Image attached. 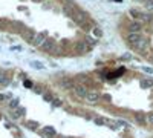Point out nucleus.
Instances as JSON below:
<instances>
[{"mask_svg":"<svg viewBox=\"0 0 153 138\" xmlns=\"http://www.w3.org/2000/svg\"><path fill=\"white\" fill-rule=\"evenodd\" d=\"M38 134H40L43 138H55L57 137V131L52 126H45L43 129L38 131Z\"/></svg>","mask_w":153,"mask_h":138,"instance_id":"nucleus-11","label":"nucleus"},{"mask_svg":"<svg viewBox=\"0 0 153 138\" xmlns=\"http://www.w3.org/2000/svg\"><path fill=\"white\" fill-rule=\"evenodd\" d=\"M126 31H127V34H130V32H143L144 31V23L141 20H130V22H127V25H126Z\"/></svg>","mask_w":153,"mask_h":138,"instance_id":"nucleus-6","label":"nucleus"},{"mask_svg":"<svg viewBox=\"0 0 153 138\" xmlns=\"http://www.w3.org/2000/svg\"><path fill=\"white\" fill-rule=\"evenodd\" d=\"M35 35H37V32H35L32 28H26V29L22 32V39L26 42V43L32 45V42H34V39H35Z\"/></svg>","mask_w":153,"mask_h":138,"instance_id":"nucleus-10","label":"nucleus"},{"mask_svg":"<svg viewBox=\"0 0 153 138\" xmlns=\"http://www.w3.org/2000/svg\"><path fill=\"white\" fill-rule=\"evenodd\" d=\"M9 29H12V32H17V34L22 35V32L26 29V26H25V23H22V22H19V20H12Z\"/></svg>","mask_w":153,"mask_h":138,"instance_id":"nucleus-13","label":"nucleus"},{"mask_svg":"<svg viewBox=\"0 0 153 138\" xmlns=\"http://www.w3.org/2000/svg\"><path fill=\"white\" fill-rule=\"evenodd\" d=\"M87 92H89V89H87V87H86L84 84H81V83H75V86H74V89H72L71 95H72V97H75V98L84 100V98H86V95H87Z\"/></svg>","mask_w":153,"mask_h":138,"instance_id":"nucleus-5","label":"nucleus"},{"mask_svg":"<svg viewBox=\"0 0 153 138\" xmlns=\"http://www.w3.org/2000/svg\"><path fill=\"white\" fill-rule=\"evenodd\" d=\"M136 2H143V3H144V2H146V0H136Z\"/></svg>","mask_w":153,"mask_h":138,"instance_id":"nucleus-43","label":"nucleus"},{"mask_svg":"<svg viewBox=\"0 0 153 138\" xmlns=\"http://www.w3.org/2000/svg\"><path fill=\"white\" fill-rule=\"evenodd\" d=\"M92 17H91V14H89L87 11H84L83 8H80L78 5L76 6H74V19H72V22L76 25V26H81L83 23H86L87 20H91Z\"/></svg>","mask_w":153,"mask_h":138,"instance_id":"nucleus-1","label":"nucleus"},{"mask_svg":"<svg viewBox=\"0 0 153 138\" xmlns=\"http://www.w3.org/2000/svg\"><path fill=\"white\" fill-rule=\"evenodd\" d=\"M101 100H103V101H107V103H110V101H112V97H110L109 94H103V95H101Z\"/></svg>","mask_w":153,"mask_h":138,"instance_id":"nucleus-36","label":"nucleus"},{"mask_svg":"<svg viewBox=\"0 0 153 138\" xmlns=\"http://www.w3.org/2000/svg\"><path fill=\"white\" fill-rule=\"evenodd\" d=\"M51 104H52V107H63V106H65V101H63L61 98L55 97V98L52 100V103H51Z\"/></svg>","mask_w":153,"mask_h":138,"instance_id":"nucleus-24","label":"nucleus"},{"mask_svg":"<svg viewBox=\"0 0 153 138\" xmlns=\"http://www.w3.org/2000/svg\"><path fill=\"white\" fill-rule=\"evenodd\" d=\"M9 98H11V94H0V103L6 101V100H9Z\"/></svg>","mask_w":153,"mask_h":138,"instance_id":"nucleus-35","label":"nucleus"},{"mask_svg":"<svg viewBox=\"0 0 153 138\" xmlns=\"http://www.w3.org/2000/svg\"><path fill=\"white\" fill-rule=\"evenodd\" d=\"M146 58L149 60V63H152V65H153V49H152V52H150V54H149Z\"/></svg>","mask_w":153,"mask_h":138,"instance_id":"nucleus-39","label":"nucleus"},{"mask_svg":"<svg viewBox=\"0 0 153 138\" xmlns=\"http://www.w3.org/2000/svg\"><path fill=\"white\" fill-rule=\"evenodd\" d=\"M95 26H97V23L94 22V19H91V20H87L86 23H83L81 26H80V29H81L84 34H89V32H92V31H94Z\"/></svg>","mask_w":153,"mask_h":138,"instance_id":"nucleus-15","label":"nucleus"},{"mask_svg":"<svg viewBox=\"0 0 153 138\" xmlns=\"http://www.w3.org/2000/svg\"><path fill=\"white\" fill-rule=\"evenodd\" d=\"M89 51H92V48L87 46V43H86L84 40H75V42L72 43V52H74V55L81 57V55L87 54Z\"/></svg>","mask_w":153,"mask_h":138,"instance_id":"nucleus-3","label":"nucleus"},{"mask_svg":"<svg viewBox=\"0 0 153 138\" xmlns=\"http://www.w3.org/2000/svg\"><path fill=\"white\" fill-rule=\"evenodd\" d=\"M139 86H141V89H150V87H153V77L139 78Z\"/></svg>","mask_w":153,"mask_h":138,"instance_id":"nucleus-16","label":"nucleus"},{"mask_svg":"<svg viewBox=\"0 0 153 138\" xmlns=\"http://www.w3.org/2000/svg\"><path fill=\"white\" fill-rule=\"evenodd\" d=\"M61 12H63V16L65 17H68V19H74V8H71V6H63L61 8Z\"/></svg>","mask_w":153,"mask_h":138,"instance_id":"nucleus-20","label":"nucleus"},{"mask_svg":"<svg viewBox=\"0 0 153 138\" xmlns=\"http://www.w3.org/2000/svg\"><path fill=\"white\" fill-rule=\"evenodd\" d=\"M31 2H34V3H43L45 0H31Z\"/></svg>","mask_w":153,"mask_h":138,"instance_id":"nucleus-41","label":"nucleus"},{"mask_svg":"<svg viewBox=\"0 0 153 138\" xmlns=\"http://www.w3.org/2000/svg\"><path fill=\"white\" fill-rule=\"evenodd\" d=\"M23 126L25 128H28L31 131H37V129H40V124H38V121H34V120H26L23 123Z\"/></svg>","mask_w":153,"mask_h":138,"instance_id":"nucleus-19","label":"nucleus"},{"mask_svg":"<svg viewBox=\"0 0 153 138\" xmlns=\"http://www.w3.org/2000/svg\"><path fill=\"white\" fill-rule=\"evenodd\" d=\"M23 86L28 87V89H32V87H34V83H32L31 80H28V78H25V80H23Z\"/></svg>","mask_w":153,"mask_h":138,"instance_id":"nucleus-34","label":"nucleus"},{"mask_svg":"<svg viewBox=\"0 0 153 138\" xmlns=\"http://www.w3.org/2000/svg\"><path fill=\"white\" fill-rule=\"evenodd\" d=\"M0 118H2V115H0Z\"/></svg>","mask_w":153,"mask_h":138,"instance_id":"nucleus-45","label":"nucleus"},{"mask_svg":"<svg viewBox=\"0 0 153 138\" xmlns=\"http://www.w3.org/2000/svg\"><path fill=\"white\" fill-rule=\"evenodd\" d=\"M144 8L147 11H153V0H146V2H144Z\"/></svg>","mask_w":153,"mask_h":138,"instance_id":"nucleus-32","label":"nucleus"},{"mask_svg":"<svg viewBox=\"0 0 153 138\" xmlns=\"http://www.w3.org/2000/svg\"><path fill=\"white\" fill-rule=\"evenodd\" d=\"M129 14H130L132 20H138V19H139V14H141V11L133 8V9H130V11H129Z\"/></svg>","mask_w":153,"mask_h":138,"instance_id":"nucleus-28","label":"nucleus"},{"mask_svg":"<svg viewBox=\"0 0 153 138\" xmlns=\"http://www.w3.org/2000/svg\"><path fill=\"white\" fill-rule=\"evenodd\" d=\"M147 114H144V112H135V121L138 123V126H141V128H146L147 126V120H146Z\"/></svg>","mask_w":153,"mask_h":138,"instance_id":"nucleus-14","label":"nucleus"},{"mask_svg":"<svg viewBox=\"0 0 153 138\" xmlns=\"http://www.w3.org/2000/svg\"><path fill=\"white\" fill-rule=\"evenodd\" d=\"M55 97H54V94L52 92H49V91H46L45 94H43V100L45 101H48V103H52V100H54Z\"/></svg>","mask_w":153,"mask_h":138,"instance_id":"nucleus-27","label":"nucleus"},{"mask_svg":"<svg viewBox=\"0 0 153 138\" xmlns=\"http://www.w3.org/2000/svg\"><path fill=\"white\" fill-rule=\"evenodd\" d=\"M83 40L87 43V46H91L92 49L97 46V39H92V37L89 35V34H86V35H84V39H83Z\"/></svg>","mask_w":153,"mask_h":138,"instance_id":"nucleus-21","label":"nucleus"},{"mask_svg":"<svg viewBox=\"0 0 153 138\" xmlns=\"http://www.w3.org/2000/svg\"><path fill=\"white\" fill-rule=\"evenodd\" d=\"M152 26H153V22H152Z\"/></svg>","mask_w":153,"mask_h":138,"instance_id":"nucleus-44","label":"nucleus"},{"mask_svg":"<svg viewBox=\"0 0 153 138\" xmlns=\"http://www.w3.org/2000/svg\"><path fill=\"white\" fill-rule=\"evenodd\" d=\"M49 37V34H48V31H42V32H37V35H35V39H34V42H32V46H35V48H40L43 43H45V40Z\"/></svg>","mask_w":153,"mask_h":138,"instance_id":"nucleus-8","label":"nucleus"},{"mask_svg":"<svg viewBox=\"0 0 153 138\" xmlns=\"http://www.w3.org/2000/svg\"><path fill=\"white\" fill-rule=\"evenodd\" d=\"M75 83H76L75 78H74V77H68V75H65V77H63L61 80L57 81L58 87H61V89H65V91H68V92H72Z\"/></svg>","mask_w":153,"mask_h":138,"instance_id":"nucleus-4","label":"nucleus"},{"mask_svg":"<svg viewBox=\"0 0 153 138\" xmlns=\"http://www.w3.org/2000/svg\"><path fill=\"white\" fill-rule=\"evenodd\" d=\"M120 60H123V61H132V60H135V57H133L132 54L127 52V54H123V55L120 57Z\"/></svg>","mask_w":153,"mask_h":138,"instance_id":"nucleus-30","label":"nucleus"},{"mask_svg":"<svg viewBox=\"0 0 153 138\" xmlns=\"http://www.w3.org/2000/svg\"><path fill=\"white\" fill-rule=\"evenodd\" d=\"M20 46H11V51H20Z\"/></svg>","mask_w":153,"mask_h":138,"instance_id":"nucleus-40","label":"nucleus"},{"mask_svg":"<svg viewBox=\"0 0 153 138\" xmlns=\"http://www.w3.org/2000/svg\"><path fill=\"white\" fill-rule=\"evenodd\" d=\"M26 115V109L25 107H22V106H19L17 109H14L11 112V117L14 118V120H19V118H22V117H25Z\"/></svg>","mask_w":153,"mask_h":138,"instance_id":"nucleus-17","label":"nucleus"},{"mask_svg":"<svg viewBox=\"0 0 153 138\" xmlns=\"http://www.w3.org/2000/svg\"><path fill=\"white\" fill-rule=\"evenodd\" d=\"M55 45H57V42H55L54 39H51V37H48V39L45 40V43L38 48V49H40V51H43V52H48V54H49V52L55 48Z\"/></svg>","mask_w":153,"mask_h":138,"instance_id":"nucleus-12","label":"nucleus"},{"mask_svg":"<svg viewBox=\"0 0 153 138\" xmlns=\"http://www.w3.org/2000/svg\"><path fill=\"white\" fill-rule=\"evenodd\" d=\"M112 2H117V3H123V0H112Z\"/></svg>","mask_w":153,"mask_h":138,"instance_id":"nucleus-42","label":"nucleus"},{"mask_svg":"<svg viewBox=\"0 0 153 138\" xmlns=\"http://www.w3.org/2000/svg\"><path fill=\"white\" fill-rule=\"evenodd\" d=\"M141 69H143V72H146V74H150V75L153 74V68H150V66H143Z\"/></svg>","mask_w":153,"mask_h":138,"instance_id":"nucleus-37","label":"nucleus"},{"mask_svg":"<svg viewBox=\"0 0 153 138\" xmlns=\"http://www.w3.org/2000/svg\"><path fill=\"white\" fill-rule=\"evenodd\" d=\"M11 83V77H9V75H8V72L6 71H0V84H2V86H8Z\"/></svg>","mask_w":153,"mask_h":138,"instance_id":"nucleus-18","label":"nucleus"},{"mask_svg":"<svg viewBox=\"0 0 153 138\" xmlns=\"http://www.w3.org/2000/svg\"><path fill=\"white\" fill-rule=\"evenodd\" d=\"M32 91H34L35 94H45V92H46V91H45V86H43V84H34Z\"/></svg>","mask_w":153,"mask_h":138,"instance_id":"nucleus-29","label":"nucleus"},{"mask_svg":"<svg viewBox=\"0 0 153 138\" xmlns=\"http://www.w3.org/2000/svg\"><path fill=\"white\" fill-rule=\"evenodd\" d=\"M117 123L120 124V126H121V128H126V129H130V128H132V126H130V124H129V123H127L126 120H121V118H120V120H117Z\"/></svg>","mask_w":153,"mask_h":138,"instance_id":"nucleus-31","label":"nucleus"},{"mask_svg":"<svg viewBox=\"0 0 153 138\" xmlns=\"http://www.w3.org/2000/svg\"><path fill=\"white\" fill-rule=\"evenodd\" d=\"M29 65H31V68H34V69H45V65L42 63V61H37V60H32Z\"/></svg>","mask_w":153,"mask_h":138,"instance_id":"nucleus-26","label":"nucleus"},{"mask_svg":"<svg viewBox=\"0 0 153 138\" xmlns=\"http://www.w3.org/2000/svg\"><path fill=\"white\" fill-rule=\"evenodd\" d=\"M51 5H52V2H51V0H45V2H43V8H45V9H49Z\"/></svg>","mask_w":153,"mask_h":138,"instance_id":"nucleus-38","label":"nucleus"},{"mask_svg":"<svg viewBox=\"0 0 153 138\" xmlns=\"http://www.w3.org/2000/svg\"><path fill=\"white\" fill-rule=\"evenodd\" d=\"M19 103H20V100H19V98H12L11 101H9V104H8V107H9L11 110H14V109L19 107Z\"/></svg>","mask_w":153,"mask_h":138,"instance_id":"nucleus-25","label":"nucleus"},{"mask_svg":"<svg viewBox=\"0 0 153 138\" xmlns=\"http://www.w3.org/2000/svg\"><path fill=\"white\" fill-rule=\"evenodd\" d=\"M132 49H133L135 52H138V54H141V55H146V57H147V54L152 52V43H150V40L147 39V37H144V39L139 42V43H136L135 46H132Z\"/></svg>","mask_w":153,"mask_h":138,"instance_id":"nucleus-2","label":"nucleus"},{"mask_svg":"<svg viewBox=\"0 0 153 138\" xmlns=\"http://www.w3.org/2000/svg\"><path fill=\"white\" fill-rule=\"evenodd\" d=\"M84 100H86V103H89V104H97L101 100V95H100L98 91H89Z\"/></svg>","mask_w":153,"mask_h":138,"instance_id":"nucleus-9","label":"nucleus"},{"mask_svg":"<svg viewBox=\"0 0 153 138\" xmlns=\"http://www.w3.org/2000/svg\"><path fill=\"white\" fill-rule=\"evenodd\" d=\"M124 39H126L127 45L132 48V46H135L136 43H139V42L144 39V34H143V32H130V34H127Z\"/></svg>","mask_w":153,"mask_h":138,"instance_id":"nucleus-7","label":"nucleus"},{"mask_svg":"<svg viewBox=\"0 0 153 138\" xmlns=\"http://www.w3.org/2000/svg\"><path fill=\"white\" fill-rule=\"evenodd\" d=\"M146 120H147V126H153V112H149Z\"/></svg>","mask_w":153,"mask_h":138,"instance_id":"nucleus-33","label":"nucleus"},{"mask_svg":"<svg viewBox=\"0 0 153 138\" xmlns=\"http://www.w3.org/2000/svg\"><path fill=\"white\" fill-rule=\"evenodd\" d=\"M107 118H104V117H94V123L97 124V126H106L107 124Z\"/></svg>","mask_w":153,"mask_h":138,"instance_id":"nucleus-22","label":"nucleus"},{"mask_svg":"<svg viewBox=\"0 0 153 138\" xmlns=\"http://www.w3.org/2000/svg\"><path fill=\"white\" fill-rule=\"evenodd\" d=\"M92 34L95 35V39H101V37L104 35V31H103V28H101V26H98V25H97V26L94 28V31H92Z\"/></svg>","mask_w":153,"mask_h":138,"instance_id":"nucleus-23","label":"nucleus"}]
</instances>
